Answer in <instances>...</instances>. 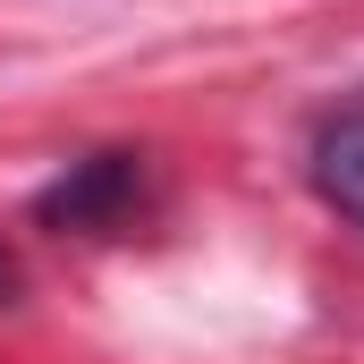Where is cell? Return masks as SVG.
Instances as JSON below:
<instances>
[{"mask_svg": "<svg viewBox=\"0 0 364 364\" xmlns=\"http://www.w3.org/2000/svg\"><path fill=\"white\" fill-rule=\"evenodd\" d=\"M314 186H322V195L364 229V110L331 119V127L314 136Z\"/></svg>", "mask_w": 364, "mask_h": 364, "instance_id": "6da1fadb", "label": "cell"}, {"mask_svg": "<svg viewBox=\"0 0 364 364\" xmlns=\"http://www.w3.org/2000/svg\"><path fill=\"white\" fill-rule=\"evenodd\" d=\"M127 186H136V161H127V153H102V161H85L77 178H60L51 195H43V220L85 229V220H102V203H119Z\"/></svg>", "mask_w": 364, "mask_h": 364, "instance_id": "7a4b0ae2", "label": "cell"}]
</instances>
